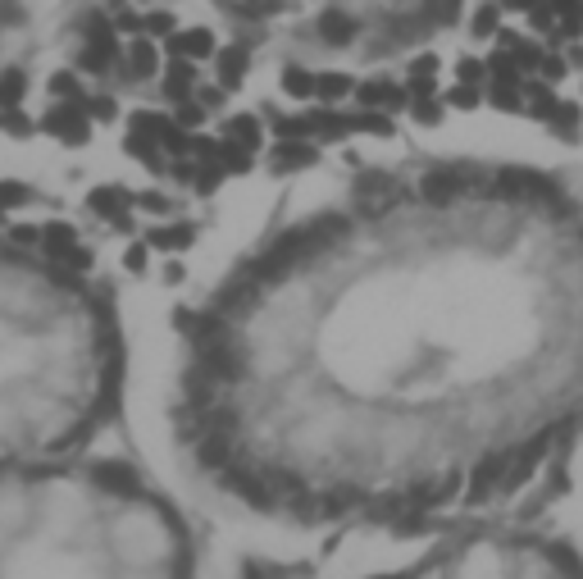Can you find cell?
Returning <instances> with one entry per match:
<instances>
[{
	"mask_svg": "<svg viewBox=\"0 0 583 579\" xmlns=\"http://www.w3.org/2000/svg\"><path fill=\"white\" fill-rule=\"evenodd\" d=\"M492 105L506 114H520L524 110V96H520V83H492Z\"/></svg>",
	"mask_w": 583,
	"mask_h": 579,
	"instance_id": "4fadbf2b",
	"label": "cell"
},
{
	"mask_svg": "<svg viewBox=\"0 0 583 579\" xmlns=\"http://www.w3.org/2000/svg\"><path fill=\"white\" fill-rule=\"evenodd\" d=\"M438 87V55H420V60L406 69V92L410 96H433Z\"/></svg>",
	"mask_w": 583,
	"mask_h": 579,
	"instance_id": "8992f818",
	"label": "cell"
},
{
	"mask_svg": "<svg viewBox=\"0 0 583 579\" xmlns=\"http://www.w3.org/2000/svg\"><path fill=\"white\" fill-rule=\"evenodd\" d=\"M319 32H324V42H333V46H347L351 37L360 32V23H356V14H347V10H324L319 14Z\"/></svg>",
	"mask_w": 583,
	"mask_h": 579,
	"instance_id": "5b68a950",
	"label": "cell"
},
{
	"mask_svg": "<svg viewBox=\"0 0 583 579\" xmlns=\"http://www.w3.org/2000/svg\"><path fill=\"white\" fill-rule=\"evenodd\" d=\"M246 64H251V55H246V46H224V51H215V69H219V87H242L246 78Z\"/></svg>",
	"mask_w": 583,
	"mask_h": 579,
	"instance_id": "277c9868",
	"label": "cell"
},
{
	"mask_svg": "<svg viewBox=\"0 0 583 579\" xmlns=\"http://www.w3.org/2000/svg\"><path fill=\"white\" fill-rule=\"evenodd\" d=\"M228 133H233V142H242L246 151H256V146H260V124H256V119H251V114L233 119V124H228Z\"/></svg>",
	"mask_w": 583,
	"mask_h": 579,
	"instance_id": "e0dca14e",
	"label": "cell"
},
{
	"mask_svg": "<svg viewBox=\"0 0 583 579\" xmlns=\"http://www.w3.org/2000/svg\"><path fill=\"white\" fill-rule=\"evenodd\" d=\"M456 78H461V83H474V87H479L483 78H488V64L474 60V55H465V60L456 64Z\"/></svg>",
	"mask_w": 583,
	"mask_h": 579,
	"instance_id": "44dd1931",
	"label": "cell"
},
{
	"mask_svg": "<svg viewBox=\"0 0 583 579\" xmlns=\"http://www.w3.org/2000/svg\"><path fill=\"white\" fill-rule=\"evenodd\" d=\"M483 64H488V78H492V83H520V73H524L520 64H515V55H511V51L488 55Z\"/></svg>",
	"mask_w": 583,
	"mask_h": 579,
	"instance_id": "9c48e42d",
	"label": "cell"
},
{
	"mask_svg": "<svg viewBox=\"0 0 583 579\" xmlns=\"http://www.w3.org/2000/svg\"><path fill=\"white\" fill-rule=\"evenodd\" d=\"M410 105H415L420 124H438L442 119V96H410Z\"/></svg>",
	"mask_w": 583,
	"mask_h": 579,
	"instance_id": "d6986e66",
	"label": "cell"
},
{
	"mask_svg": "<svg viewBox=\"0 0 583 579\" xmlns=\"http://www.w3.org/2000/svg\"><path fill=\"white\" fill-rule=\"evenodd\" d=\"M502 5H506V10H524V14H529L538 0H502Z\"/></svg>",
	"mask_w": 583,
	"mask_h": 579,
	"instance_id": "cb8c5ba5",
	"label": "cell"
},
{
	"mask_svg": "<svg viewBox=\"0 0 583 579\" xmlns=\"http://www.w3.org/2000/svg\"><path fill=\"white\" fill-rule=\"evenodd\" d=\"M579 19H583V5H579Z\"/></svg>",
	"mask_w": 583,
	"mask_h": 579,
	"instance_id": "484cf974",
	"label": "cell"
},
{
	"mask_svg": "<svg viewBox=\"0 0 583 579\" xmlns=\"http://www.w3.org/2000/svg\"><path fill=\"white\" fill-rule=\"evenodd\" d=\"M570 64H583V46H570V55H565Z\"/></svg>",
	"mask_w": 583,
	"mask_h": 579,
	"instance_id": "d4e9b609",
	"label": "cell"
},
{
	"mask_svg": "<svg viewBox=\"0 0 583 579\" xmlns=\"http://www.w3.org/2000/svg\"><path fill=\"white\" fill-rule=\"evenodd\" d=\"M497 28H502V10H497V5H483V10H474V19H470L474 37H497Z\"/></svg>",
	"mask_w": 583,
	"mask_h": 579,
	"instance_id": "2e32d148",
	"label": "cell"
},
{
	"mask_svg": "<svg viewBox=\"0 0 583 579\" xmlns=\"http://www.w3.org/2000/svg\"><path fill=\"white\" fill-rule=\"evenodd\" d=\"M538 73H543V83H561L565 73H570V60H565V55H543Z\"/></svg>",
	"mask_w": 583,
	"mask_h": 579,
	"instance_id": "7402d4cb",
	"label": "cell"
},
{
	"mask_svg": "<svg viewBox=\"0 0 583 579\" xmlns=\"http://www.w3.org/2000/svg\"><path fill=\"white\" fill-rule=\"evenodd\" d=\"M46 133H55L60 142L78 146V142H87V133H92V114L82 110L78 101H60L51 114H46Z\"/></svg>",
	"mask_w": 583,
	"mask_h": 579,
	"instance_id": "6da1fadb",
	"label": "cell"
},
{
	"mask_svg": "<svg viewBox=\"0 0 583 579\" xmlns=\"http://www.w3.org/2000/svg\"><path fill=\"white\" fill-rule=\"evenodd\" d=\"M306 165H315V146H306V142L278 146V169H306Z\"/></svg>",
	"mask_w": 583,
	"mask_h": 579,
	"instance_id": "30bf717a",
	"label": "cell"
},
{
	"mask_svg": "<svg viewBox=\"0 0 583 579\" xmlns=\"http://www.w3.org/2000/svg\"><path fill=\"white\" fill-rule=\"evenodd\" d=\"M447 105H456V110H479V87L474 83H461L447 92Z\"/></svg>",
	"mask_w": 583,
	"mask_h": 579,
	"instance_id": "ffe728a7",
	"label": "cell"
},
{
	"mask_svg": "<svg viewBox=\"0 0 583 579\" xmlns=\"http://www.w3.org/2000/svg\"><path fill=\"white\" fill-rule=\"evenodd\" d=\"M119 69H123V78H133V83L151 78V73L160 69V55H155L151 37H133V42H128V51H123V60H119Z\"/></svg>",
	"mask_w": 583,
	"mask_h": 579,
	"instance_id": "7a4b0ae2",
	"label": "cell"
},
{
	"mask_svg": "<svg viewBox=\"0 0 583 579\" xmlns=\"http://www.w3.org/2000/svg\"><path fill=\"white\" fill-rule=\"evenodd\" d=\"M23 92H28V78H23V69H0V114L19 110Z\"/></svg>",
	"mask_w": 583,
	"mask_h": 579,
	"instance_id": "ba28073f",
	"label": "cell"
},
{
	"mask_svg": "<svg viewBox=\"0 0 583 579\" xmlns=\"http://www.w3.org/2000/svg\"><path fill=\"white\" fill-rule=\"evenodd\" d=\"M192 83H196V69H192V60H178L174 55V64H169V78H164V96L169 101H187L192 96Z\"/></svg>",
	"mask_w": 583,
	"mask_h": 579,
	"instance_id": "52a82bcc",
	"label": "cell"
},
{
	"mask_svg": "<svg viewBox=\"0 0 583 579\" xmlns=\"http://www.w3.org/2000/svg\"><path fill=\"white\" fill-rule=\"evenodd\" d=\"M142 32H146V37H174L178 19L169 10H151V14H142Z\"/></svg>",
	"mask_w": 583,
	"mask_h": 579,
	"instance_id": "9a60e30c",
	"label": "cell"
},
{
	"mask_svg": "<svg viewBox=\"0 0 583 579\" xmlns=\"http://www.w3.org/2000/svg\"><path fill=\"white\" fill-rule=\"evenodd\" d=\"M169 51L178 55V60H210V55L219 51L215 46V32L210 28H178L174 37H169Z\"/></svg>",
	"mask_w": 583,
	"mask_h": 579,
	"instance_id": "3957f363",
	"label": "cell"
},
{
	"mask_svg": "<svg viewBox=\"0 0 583 579\" xmlns=\"http://www.w3.org/2000/svg\"><path fill=\"white\" fill-rule=\"evenodd\" d=\"M201 105H205V110H219V105H224V87H210V92H201Z\"/></svg>",
	"mask_w": 583,
	"mask_h": 579,
	"instance_id": "603a6c76",
	"label": "cell"
},
{
	"mask_svg": "<svg viewBox=\"0 0 583 579\" xmlns=\"http://www.w3.org/2000/svg\"><path fill=\"white\" fill-rule=\"evenodd\" d=\"M51 92L60 96V101H87V96H82V83H78V73H55L51 78Z\"/></svg>",
	"mask_w": 583,
	"mask_h": 579,
	"instance_id": "ac0fdd59",
	"label": "cell"
},
{
	"mask_svg": "<svg viewBox=\"0 0 583 579\" xmlns=\"http://www.w3.org/2000/svg\"><path fill=\"white\" fill-rule=\"evenodd\" d=\"M579 119H583V110H579V105L556 101V110H552V119H547V128H556V133H561V137H574Z\"/></svg>",
	"mask_w": 583,
	"mask_h": 579,
	"instance_id": "8fae6325",
	"label": "cell"
},
{
	"mask_svg": "<svg viewBox=\"0 0 583 579\" xmlns=\"http://www.w3.org/2000/svg\"><path fill=\"white\" fill-rule=\"evenodd\" d=\"M283 92L297 96V101H310L315 96V78L306 69H283Z\"/></svg>",
	"mask_w": 583,
	"mask_h": 579,
	"instance_id": "5bb4252c",
	"label": "cell"
},
{
	"mask_svg": "<svg viewBox=\"0 0 583 579\" xmlns=\"http://www.w3.org/2000/svg\"><path fill=\"white\" fill-rule=\"evenodd\" d=\"M142 5H146V0H142Z\"/></svg>",
	"mask_w": 583,
	"mask_h": 579,
	"instance_id": "4316f807",
	"label": "cell"
},
{
	"mask_svg": "<svg viewBox=\"0 0 583 579\" xmlns=\"http://www.w3.org/2000/svg\"><path fill=\"white\" fill-rule=\"evenodd\" d=\"M315 96L319 101H342V96H351V78L347 73H324V78H315Z\"/></svg>",
	"mask_w": 583,
	"mask_h": 579,
	"instance_id": "7c38bea8",
	"label": "cell"
}]
</instances>
